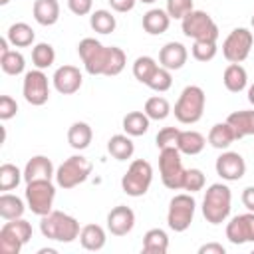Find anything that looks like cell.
Segmentation results:
<instances>
[{
	"instance_id": "cell-1",
	"label": "cell",
	"mask_w": 254,
	"mask_h": 254,
	"mask_svg": "<svg viewBox=\"0 0 254 254\" xmlns=\"http://www.w3.org/2000/svg\"><path fill=\"white\" fill-rule=\"evenodd\" d=\"M40 232L44 234V238L48 240H56V242H73L75 238H79V222L77 218H73L71 214H65L62 210H52L44 216H40Z\"/></svg>"
},
{
	"instance_id": "cell-2",
	"label": "cell",
	"mask_w": 254,
	"mask_h": 254,
	"mask_svg": "<svg viewBox=\"0 0 254 254\" xmlns=\"http://www.w3.org/2000/svg\"><path fill=\"white\" fill-rule=\"evenodd\" d=\"M232 208V192L224 183H212L202 198V216L210 224H222L230 216Z\"/></svg>"
},
{
	"instance_id": "cell-3",
	"label": "cell",
	"mask_w": 254,
	"mask_h": 254,
	"mask_svg": "<svg viewBox=\"0 0 254 254\" xmlns=\"http://www.w3.org/2000/svg\"><path fill=\"white\" fill-rule=\"evenodd\" d=\"M204 105H206V95L202 91L200 85H187L177 103H175V117L179 123L183 125H194L202 119V113H204Z\"/></svg>"
},
{
	"instance_id": "cell-4",
	"label": "cell",
	"mask_w": 254,
	"mask_h": 254,
	"mask_svg": "<svg viewBox=\"0 0 254 254\" xmlns=\"http://www.w3.org/2000/svg\"><path fill=\"white\" fill-rule=\"evenodd\" d=\"M91 171H93V165L89 159H85L83 155H71L56 169V185L60 189L69 190V189L85 183L87 177L91 175Z\"/></svg>"
},
{
	"instance_id": "cell-5",
	"label": "cell",
	"mask_w": 254,
	"mask_h": 254,
	"mask_svg": "<svg viewBox=\"0 0 254 254\" xmlns=\"http://www.w3.org/2000/svg\"><path fill=\"white\" fill-rule=\"evenodd\" d=\"M77 54H79L83 67L89 75H105L109 56H111L109 46H103L95 38H83L77 44Z\"/></svg>"
},
{
	"instance_id": "cell-6",
	"label": "cell",
	"mask_w": 254,
	"mask_h": 254,
	"mask_svg": "<svg viewBox=\"0 0 254 254\" xmlns=\"http://www.w3.org/2000/svg\"><path fill=\"white\" fill-rule=\"evenodd\" d=\"M181 155L183 153L177 147H165V149L159 151V173H161V181L171 190L183 189V179H185L187 169L183 167Z\"/></svg>"
},
{
	"instance_id": "cell-7",
	"label": "cell",
	"mask_w": 254,
	"mask_h": 254,
	"mask_svg": "<svg viewBox=\"0 0 254 254\" xmlns=\"http://www.w3.org/2000/svg\"><path fill=\"white\" fill-rule=\"evenodd\" d=\"M153 183V167L145 159L131 161L127 173L121 177V189L129 196H143Z\"/></svg>"
},
{
	"instance_id": "cell-8",
	"label": "cell",
	"mask_w": 254,
	"mask_h": 254,
	"mask_svg": "<svg viewBox=\"0 0 254 254\" xmlns=\"http://www.w3.org/2000/svg\"><path fill=\"white\" fill-rule=\"evenodd\" d=\"M194 210H196V200L192 198V192H181L175 194L169 202V210H167V224L171 230L175 232H185L192 218H194Z\"/></svg>"
},
{
	"instance_id": "cell-9",
	"label": "cell",
	"mask_w": 254,
	"mask_h": 254,
	"mask_svg": "<svg viewBox=\"0 0 254 254\" xmlns=\"http://www.w3.org/2000/svg\"><path fill=\"white\" fill-rule=\"evenodd\" d=\"M181 28L183 34L192 40H210V42L218 40V26L212 20V16L206 14L204 10H190L181 20Z\"/></svg>"
},
{
	"instance_id": "cell-10",
	"label": "cell",
	"mask_w": 254,
	"mask_h": 254,
	"mask_svg": "<svg viewBox=\"0 0 254 254\" xmlns=\"http://www.w3.org/2000/svg\"><path fill=\"white\" fill-rule=\"evenodd\" d=\"M26 204L28 208L38 214V216H44L48 212H52L54 208V198H56V187L52 181H32V183H26Z\"/></svg>"
},
{
	"instance_id": "cell-11",
	"label": "cell",
	"mask_w": 254,
	"mask_h": 254,
	"mask_svg": "<svg viewBox=\"0 0 254 254\" xmlns=\"http://www.w3.org/2000/svg\"><path fill=\"white\" fill-rule=\"evenodd\" d=\"M254 36L248 28H234L222 42V56L230 64H242L252 50Z\"/></svg>"
},
{
	"instance_id": "cell-12",
	"label": "cell",
	"mask_w": 254,
	"mask_h": 254,
	"mask_svg": "<svg viewBox=\"0 0 254 254\" xmlns=\"http://www.w3.org/2000/svg\"><path fill=\"white\" fill-rule=\"evenodd\" d=\"M22 93L24 99L34 105L40 107L44 103H48L50 99V81L48 75L44 73V69H30L24 73V83H22Z\"/></svg>"
},
{
	"instance_id": "cell-13",
	"label": "cell",
	"mask_w": 254,
	"mask_h": 254,
	"mask_svg": "<svg viewBox=\"0 0 254 254\" xmlns=\"http://www.w3.org/2000/svg\"><path fill=\"white\" fill-rule=\"evenodd\" d=\"M226 238L230 244H246L254 242V212L236 214L226 224Z\"/></svg>"
},
{
	"instance_id": "cell-14",
	"label": "cell",
	"mask_w": 254,
	"mask_h": 254,
	"mask_svg": "<svg viewBox=\"0 0 254 254\" xmlns=\"http://www.w3.org/2000/svg\"><path fill=\"white\" fill-rule=\"evenodd\" d=\"M214 169H216V175L222 179V181H240L246 173V161L240 153L236 151H224L216 163H214Z\"/></svg>"
},
{
	"instance_id": "cell-15",
	"label": "cell",
	"mask_w": 254,
	"mask_h": 254,
	"mask_svg": "<svg viewBox=\"0 0 254 254\" xmlns=\"http://www.w3.org/2000/svg\"><path fill=\"white\" fill-rule=\"evenodd\" d=\"M52 81H54V87H56L58 93H62V95H73L75 91H79V87L83 83V75H81L79 67L65 64V65H60L54 71Z\"/></svg>"
},
{
	"instance_id": "cell-16",
	"label": "cell",
	"mask_w": 254,
	"mask_h": 254,
	"mask_svg": "<svg viewBox=\"0 0 254 254\" xmlns=\"http://www.w3.org/2000/svg\"><path fill=\"white\" fill-rule=\"evenodd\" d=\"M135 226V212L127 204H117L107 214V230L113 236H127Z\"/></svg>"
},
{
	"instance_id": "cell-17",
	"label": "cell",
	"mask_w": 254,
	"mask_h": 254,
	"mask_svg": "<svg viewBox=\"0 0 254 254\" xmlns=\"http://www.w3.org/2000/svg\"><path fill=\"white\" fill-rule=\"evenodd\" d=\"M56 179V169L52 159H48L46 155H34L26 167H24V181L32 183V181H52Z\"/></svg>"
},
{
	"instance_id": "cell-18",
	"label": "cell",
	"mask_w": 254,
	"mask_h": 254,
	"mask_svg": "<svg viewBox=\"0 0 254 254\" xmlns=\"http://www.w3.org/2000/svg\"><path fill=\"white\" fill-rule=\"evenodd\" d=\"M189 60V52L181 42H167L161 50H159V65L175 71L181 69Z\"/></svg>"
},
{
	"instance_id": "cell-19",
	"label": "cell",
	"mask_w": 254,
	"mask_h": 254,
	"mask_svg": "<svg viewBox=\"0 0 254 254\" xmlns=\"http://www.w3.org/2000/svg\"><path fill=\"white\" fill-rule=\"evenodd\" d=\"M143 30L151 36H161L169 30L171 26V16L167 14V10L161 8H151L149 12L143 14Z\"/></svg>"
},
{
	"instance_id": "cell-20",
	"label": "cell",
	"mask_w": 254,
	"mask_h": 254,
	"mask_svg": "<svg viewBox=\"0 0 254 254\" xmlns=\"http://www.w3.org/2000/svg\"><path fill=\"white\" fill-rule=\"evenodd\" d=\"M32 14L40 26H54L60 20V2L58 0H34Z\"/></svg>"
},
{
	"instance_id": "cell-21",
	"label": "cell",
	"mask_w": 254,
	"mask_h": 254,
	"mask_svg": "<svg viewBox=\"0 0 254 254\" xmlns=\"http://www.w3.org/2000/svg\"><path fill=\"white\" fill-rule=\"evenodd\" d=\"M91 139H93V129L89 127V123L85 121H75L69 125L67 129V143L71 149L75 151H83L91 145Z\"/></svg>"
},
{
	"instance_id": "cell-22",
	"label": "cell",
	"mask_w": 254,
	"mask_h": 254,
	"mask_svg": "<svg viewBox=\"0 0 254 254\" xmlns=\"http://www.w3.org/2000/svg\"><path fill=\"white\" fill-rule=\"evenodd\" d=\"M208 143L214 147V149H228L234 141H238L236 139V133H234V129H232V125L228 123V121H222V123H214L212 127H210V131H208Z\"/></svg>"
},
{
	"instance_id": "cell-23",
	"label": "cell",
	"mask_w": 254,
	"mask_h": 254,
	"mask_svg": "<svg viewBox=\"0 0 254 254\" xmlns=\"http://www.w3.org/2000/svg\"><path fill=\"white\" fill-rule=\"evenodd\" d=\"M105 242H107V234H105L103 226H99V224H85L79 232V244L89 252L101 250L105 246Z\"/></svg>"
},
{
	"instance_id": "cell-24",
	"label": "cell",
	"mask_w": 254,
	"mask_h": 254,
	"mask_svg": "<svg viewBox=\"0 0 254 254\" xmlns=\"http://www.w3.org/2000/svg\"><path fill=\"white\" fill-rule=\"evenodd\" d=\"M222 83L230 93H240L248 85V73L240 64H230L222 73Z\"/></svg>"
},
{
	"instance_id": "cell-25",
	"label": "cell",
	"mask_w": 254,
	"mask_h": 254,
	"mask_svg": "<svg viewBox=\"0 0 254 254\" xmlns=\"http://www.w3.org/2000/svg\"><path fill=\"white\" fill-rule=\"evenodd\" d=\"M226 121L232 125L236 139L254 135V109H242V111H232Z\"/></svg>"
},
{
	"instance_id": "cell-26",
	"label": "cell",
	"mask_w": 254,
	"mask_h": 254,
	"mask_svg": "<svg viewBox=\"0 0 254 254\" xmlns=\"http://www.w3.org/2000/svg\"><path fill=\"white\" fill-rule=\"evenodd\" d=\"M107 153L117 161H127L133 157L135 145L127 133H117V135H111V139L107 141Z\"/></svg>"
},
{
	"instance_id": "cell-27",
	"label": "cell",
	"mask_w": 254,
	"mask_h": 254,
	"mask_svg": "<svg viewBox=\"0 0 254 254\" xmlns=\"http://www.w3.org/2000/svg\"><path fill=\"white\" fill-rule=\"evenodd\" d=\"M204 145H206V139H204V135L202 133H198V131H192V129H189V131H181L179 133V139H177V149L183 153V155H198L202 149H204Z\"/></svg>"
},
{
	"instance_id": "cell-28",
	"label": "cell",
	"mask_w": 254,
	"mask_h": 254,
	"mask_svg": "<svg viewBox=\"0 0 254 254\" xmlns=\"http://www.w3.org/2000/svg\"><path fill=\"white\" fill-rule=\"evenodd\" d=\"M6 38H8V42H10L14 48H28V46H32L34 40H36V32L32 30L30 24H26V22H16V24H12V26L8 28Z\"/></svg>"
},
{
	"instance_id": "cell-29",
	"label": "cell",
	"mask_w": 254,
	"mask_h": 254,
	"mask_svg": "<svg viewBox=\"0 0 254 254\" xmlns=\"http://www.w3.org/2000/svg\"><path fill=\"white\" fill-rule=\"evenodd\" d=\"M121 125H123V131H125L129 137H141V135H145V133L149 131L151 119L147 117L145 111H129V113L123 117Z\"/></svg>"
},
{
	"instance_id": "cell-30",
	"label": "cell",
	"mask_w": 254,
	"mask_h": 254,
	"mask_svg": "<svg viewBox=\"0 0 254 254\" xmlns=\"http://www.w3.org/2000/svg\"><path fill=\"white\" fill-rule=\"evenodd\" d=\"M169 250V234L163 228H151L143 236V252L165 254Z\"/></svg>"
},
{
	"instance_id": "cell-31",
	"label": "cell",
	"mask_w": 254,
	"mask_h": 254,
	"mask_svg": "<svg viewBox=\"0 0 254 254\" xmlns=\"http://www.w3.org/2000/svg\"><path fill=\"white\" fill-rule=\"evenodd\" d=\"M28 204H24V200L12 192H2L0 194V216L4 220H14V218H22L24 210Z\"/></svg>"
},
{
	"instance_id": "cell-32",
	"label": "cell",
	"mask_w": 254,
	"mask_h": 254,
	"mask_svg": "<svg viewBox=\"0 0 254 254\" xmlns=\"http://www.w3.org/2000/svg\"><path fill=\"white\" fill-rule=\"evenodd\" d=\"M143 111L147 113V117L151 119V121H163V119H167L169 115H171V103L167 101V97H163V95H153V97H149L147 101H145V107H143Z\"/></svg>"
},
{
	"instance_id": "cell-33",
	"label": "cell",
	"mask_w": 254,
	"mask_h": 254,
	"mask_svg": "<svg viewBox=\"0 0 254 254\" xmlns=\"http://www.w3.org/2000/svg\"><path fill=\"white\" fill-rule=\"evenodd\" d=\"M56 62V50L48 42H40L32 48V64L38 69H48Z\"/></svg>"
},
{
	"instance_id": "cell-34",
	"label": "cell",
	"mask_w": 254,
	"mask_h": 254,
	"mask_svg": "<svg viewBox=\"0 0 254 254\" xmlns=\"http://www.w3.org/2000/svg\"><path fill=\"white\" fill-rule=\"evenodd\" d=\"M89 26H91V30L93 32H97V34H111L113 30H115V26H117V20H115V16L109 12V10H95V12H91V16H89Z\"/></svg>"
},
{
	"instance_id": "cell-35",
	"label": "cell",
	"mask_w": 254,
	"mask_h": 254,
	"mask_svg": "<svg viewBox=\"0 0 254 254\" xmlns=\"http://www.w3.org/2000/svg\"><path fill=\"white\" fill-rule=\"evenodd\" d=\"M22 181H24V171H20L16 165L4 163L0 167V190L2 192H8V190L16 189Z\"/></svg>"
},
{
	"instance_id": "cell-36",
	"label": "cell",
	"mask_w": 254,
	"mask_h": 254,
	"mask_svg": "<svg viewBox=\"0 0 254 254\" xmlns=\"http://www.w3.org/2000/svg\"><path fill=\"white\" fill-rule=\"evenodd\" d=\"M0 67L8 75H20L26 69V60L18 50H10L0 56Z\"/></svg>"
},
{
	"instance_id": "cell-37",
	"label": "cell",
	"mask_w": 254,
	"mask_h": 254,
	"mask_svg": "<svg viewBox=\"0 0 254 254\" xmlns=\"http://www.w3.org/2000/svg\"><path fill=\"white\" fill-rule=\"evenodd\" d=\"M157 67H159V64L155 62V58H151V56H139L133 62V75H135L137 81H141V83L147 85V81L151 79V75L155 73Z\"/></svg>"
},
{
	"instance_id": "cell-38",
	"label": "cell",
	"mask_w": 254,
	"mask_h": 254,
	"mask_svg": "<svg viewBox=\"0 0 254 254\" xmlns=\"http://www.w3.org/2000/svg\"><path fill=\"white\" fill-rule=\"evenodd\" d=\"M218 48H216V42H210V40H192V48H190V54L196 62H210L214 60Z\"/></svg>"
},
{
	"instance_id": "cell-39",
	"label": "cell",
	"mask_w": 254,
	"mask_h": 254,
	"mask_svg": "<svg viewBox=\"0 0 254 254\" xmlns=\"http://www.w3.org/2000/svg\"><path fill=\"white\" fill-rule=\"evenodd\" d=\"M171 85H173L171 69H167V67H163V65H159V67L155 69V73L151 75V79L147 81V87H151V89L157 91V93H165V91H169Z\"/></svg>"
},
{
	"instance_id": "cell-40",
	"label": "cell",
	"mask_w": 254,
	"mask_h": 254,
	"mask_svg": "<svg viewBox=\"0 0 254 254\" xmlns=\"http://www.w3.org/2000/svg\"><path fill=\"white\" fill-rule=\"evenodd\" d=\"M6 232H10L12 236L20 238L24 244L30 242L32 238V224L26 220V218H14V220H6L4 226H2Z\"/></svg>"
},
{
	"instance_id": "cell-41",
	"label": "cell",
	"mask_w": 254,
	"mask_h": 254,
	"mask_svg": "<svg viewBox=\"0 0 254 254\" xmlns=\"http://www.w3.org/2000/svg\"><path fill=\"white\" fill-rule=\"evenodd\" d=\"M125 64H127V56L121 48L117 46H111V56H109V64H107V71H105V77H115L119 75L123 69H125Z\"/></svg>"
},
{
	"instance_id": "cell-42",
	"label": "cell",
	"mask_w": 254,
	"mask_h": 254,
	"mask_svg": "<svg viewBox=\"0 0 254 254\" xmlns=\"http://www.w3.org/2000/svg\"><path fill=\"white\" fill-rule=\"evenodd\" d=\"M204 185H206V179H204V173L200 169H187L185 179H183V190L198 192L204 189Z\"/></svg>"
},
{
	"instance_id": "cell-43",
	"label": "cell",
	"mask_w": 254,
	"mask_h": 254,
	"mask_svg": "<svg viewBox=\"0 0 254 254\" xmlns=\"http://www.w3.org/2000/svg\"><path fill=\"white\" fill-rule=\"evenodd\" d=\"M167 14L171 20H183L190 10H194L192 0H167Z\"/></svg>"
},
{
	"instance_id": "cell-44",
	"label": "cell",
	"mask_w": 254,
	"mask_h": 254,
	"mask_svg": "<svg viewBox=\"0 0 254 254\" xmlns=\"http://www.w3.org/2000/svg\"><path fill=\"white\" fill-rule=\"evenodd\" d=\"M179 133H181V129H177V127H163V129L157 133V137H155L157 149L161 151V149H165V147H177Z\"/></svg>"
},
{
	"instance_id": "cell-45",
	"label": "cell",
	"mask_w": 254,
	"mask_h": 254,
	"mask_svg": "<svg viewBox=\"0 0 254 254\" xmlns=\"http://www.w3.org/2000/svg\"><path fill=\"white\" fill-rule=\"evenodd\" d=\"M24 242L16 236H12L10 232H6L4 228H0V252L2 254H20Z\"/></svg>"
},
{
	"instance_id": "cell-46",
	"label": "cell",
	"mask_w": 254,
	"mask_h": 254,
	"mask_svg": "<svg viewBox=\"0 0 254 254\" xmlns=\"http://www.w3.org/2000/svg\"><path fill=\"white\" fill-rule=\"evenodd\" d=\"M18 113V103L16 99H12L10 95H2L0 97V119L8 121Z\"/></svg>"
},
{
	"instance_id": "cell-47",
	"label": "cell",
	"mask_w": 254,
	"mask_h": 254,
	"mask_svg": "<svg viewBox=\"0 0 254 254\" xmlns=\"http://www.w3.org/2000/svg\"><path fill=\"white\" fill-rule=\"evenodd\" d=\"M67 8L75 16H87L93 10V0H67Z\"/></svg>"
},
{
	"instance_id": "cell-48",
	"label": "cell",
	"mask_w": 254,
	"mask_h": 254,
	"mask_svg": "<svg viewBox=\"0 0 254 254\" xmlns=\"http://www.w3.org/2000/svg\"><path fill=\"white\" fill-rule=\"evenodd\" d=\"M107 2H109L111 10H115V12H119V14L131 12V10L135 8V4H137V0H107Z\"/></svg>"
},
{
	"instance_id": "cell-49",
	"label": "cell",
	"mask_w": 254,
	"mask_h": 254,
	"mask_svg": "<svg viewBox=\"0 0 254 254\" xmlns=\"http://www.w3.org/2000/svg\"><path fill=\"white\" fill-rule=\"evenodd\" d=\"M198 254H226V248L218 242H206L198 248Z\"/></svg>"
},
{
	"instance_id": "cell-50",
	"label": "cell",
	"mask_w": 254,
	"mask_h": 254,
	"mask_svg": "<svg viewBox=\"0 0 254 254\" xmlns=\"http://www.w3.org/2000/svg\"><path fill=\"white\" fill-rule=\"evenodd\" d=\"M242 204H244L250 212H254V187H246V189L242 190Z\"/></svg>"
},
{
	"instance_id": "cell-51",
	"label": "cell",
	"mask_w": 254,
	"mask_h": 254,
	"mask_svg": "<svg viewBox=\"0 0 254 254\" xmlns=\"http://www.w3.org/2000/svg\"><path fill=\"white\" fill-rule=\"evenodd\" d=\"M248 101H250V103L254 105V83H252V85L248 87Z\"/></svg>"
},
{
	"instance_id": "cell-52",
	"label": "cell",
	"mask_w": 254,
	"mask_h": 254,
	"mask_svg": "<svg viewBox=\"0 0 254 254\" xmlns=\"http://www.w3.org/2000/svg\"><path fill=\"white\" fill-rule=\"evenodd\" d=\"M38 254H56V250L54 248H40Z\"/></svg>"
},
{
	"instance_id": "cell-53",
	"label": "cell",
	"mask_w": 254,
	"mask_h": 254,
	"mask_svg": "<svg viewBox=\"0 0 254 254\" xmlns=\"http://www.w3.org/2000/svg\"><path fill=\"white\" fill-rule=\"evenodd\" d=\"M137 2H143V4H153V2H157V0H137Z\"/></svg>"
},
{
	"instance_id": "cell-54",
	"label": "cell",
	"mask_w": 254,
	"mask_h": 254,
	"mask_svg": "<svg viewBox=\"0 0 254 254\" xmlns=\"http://www.w3.org/2000/svg\"><path fill=\"white\" fill-rule=\"evenodd\" d=\"M8 2H10V0H0V6H6Z\"/></svg>"
},
{
	"instance_id": "cell-55",
	"label": "cell",
	"mask_w": 254,
	"mask_h": 254,
	"mask_svg": "<svg viewBox=\"0 0 254 254\" xmlns=\"http://www.w3.org/2000/svg\"><path fill=\"white\" fill-rule=\"evenodd\" d=\"M250 24H252V28H254V14H252V18H250Z\"/></svg>"
}]
</instances>
